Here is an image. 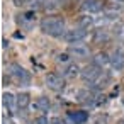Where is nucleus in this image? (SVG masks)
I'll use <instances>...</instances> for the list:
<instances>
[{"label":"nucleus","mask_w":124,"mask_h":124,"mask_svg":"<svg viewBox=\"0 0 124 124\" xmlns=\"http://www.w3.org/2000/svg\"><path fill=\"white\" fill-rule=\"evenodd\" d=\"M122 104H124V99H122Z\"/></svg>","instance_id":"obj_27"},{"label":"nucleus","mask_w":124,"mask_h":124,"mask_svg":"<svg viewBox=\"0 0 124 124\" xmlns=\"http://www.w3.org/2000/svg\"><path fill=\"white\" fill-rule=\"evenodd\" d=\"M116 2H124V0H116Z\"/></svg>","instance_id":"obj_26"},{"label":"nucleus","mask_w":124,"mask_h":124,"mask_svg":"<svg viewBox=\"0 0 124 124\" xmlns=\"http://www.w3.org/2000/svg\"><path fill=\"white\" fill-rule=\"evenodd\" d=\"M34 109H38V110H41V112H48V110L51 109L49 99H48V97H39V99L36 100V104H34Z\"/></svg>","instance_id":"obj_16"},{"label":"nucleus","mask_w":124,"mask_h":124,"mask_svg":"<svg viewBox=\"0 0 124 124\" xmlns=\"http://www.w3.org/2000/svg\"><path fill=\"white\" fill-rule=\"evenodd\" d=\"M2 104H4V107L9 110V112H12L16 107H17V102H16V95H12L10 92H5L4 95H2Z\"/></svg>","instance_id":"obj_11"},{"label":"nucleus","mask_w":124,"mask_h":124,"mask_svg":"<svg viewBox=\"0 0 124 124\" xmlns=\"http://www.w3.org/2000/svg\"><path fill=\"white\" fill-rule=\"evenodd\" d=\"M17 24L26 31L32 29L34 24H36V10H27V12L17 16Z\"/></svg>","instance_id":"obj_4"},{"label":"nucleus","mask_w":124,"mask_h":124,"mask_svg":"<svg viewBox=\"0 0 124 124\" xmlns=\"http://www.w3.org/2000/svg\"><path fill=\"white\" fill-rule=\"evenodd\" d=\"M36 124H49V119H48L46 116H39V117L36 119Z\"/></svg>","instance_id":"obj_23"},{"label":"nucleus","mask_w":124,"mask_h":124,"mask_svg":"<svg viewBox=\"0 0 124 124\" xmlns=\"http://www.w3.org/2000/svg\"><path fill=\"white\" fill-rule=\"evenodd\" d=\"M39 27L44 34L53 36V38H61L66 34L65 31V19L60 16H48L39 22Z\"/></svg>","instance_id":"obj_1"},{"label":"nucleus","mask_w":124,"mask_h":124,"mask_svg":"<svg viewBox=\"0 0 124 124\" xmlns=\"http://www.w3.org/2000/svg\"><path fill=\"white\" fill-rule=\"evenodd\" d=\"M102 9H104L102 0H83L82 4V10L87 14H99Z\"/></svg>","instance_id":"obj_8"},{"label":"nucleus","mask_w":124,"mask_h":124,"mask_svg":"<svg viewBox=\"0 0 124 124\" xmlns=\"http://www.w3.org/2000/svg\"><path fill=\"white\" fill-rule=\"evenodd\" d=\"M48 4V0H31V10H39V9H44Z\"/></svg>","instance_id":"obj_18"},{"label":"nucleus","mask_w":124,"mask_h":124,"mask_svg":"<svg viewBox=\"0 0 124 124\" xmlns=\"http://www.w3.org/2000/svg\"><path fill=\"white\" fill-rule=\"evenodd\" d=\"M68 116H70L71 122H75V124H85L88 121V112H85V110H73Z\"/></svg>","instance_id":"obj_12"},{"label":"nucleus","mask_w":124,"mask_h":124,"mask_svg":"<svg viewBox=\"0 0 124 124\" xmlns=\"http://www.w3.org/2000/svg\"><path fill=\"white\" fill-rule=\"evenodd\" d=\"M119 124H124V119H121V121H119Z\"/></svg>","instance_id":"obj_24"},{"label":"nucleus","mask_w":124,"mask_h":124,"mask_svg":"<svg viewBox=\"0 0 124 124\" xmlns=\"http://www.w3.org/2000/svg\"><path fill=\"white\" fill-rule=\"evenodd\" d=\"M100 75H102V68H99V66H95V65H87L83 70H82V73H80V78L85 82V83H95L99 78H100Z\"/></svg>","instance_id":"obj_2"},{"label":"nucleus","mask_w":124,"mask_h":124,"mask_svg":"<svg viewBox=\"0 0 124 124\" xmlns=\"http://www.w3.org/2000/svg\"><path fill=\"white\" fill-rule=\"evenodd\" d=\"M92 24H93V17H90V16H82L78 19V27H82V29H88Z\"/></svg>","instance_id":"obj_17"},{"label":"nucleus","mask_w":124,"mask_h":124,"mask_svg":"<svg viewBox=\"0 0 124 124\" xmlns=\"http://www.w3.org/2000/svg\"><path fill=\"white\" fill-rule=\"evenodd\" d=\"M9 70H10V75L21 83V85H27L29 82H31V75H29V71L26 70V68H22L21 65H10L9 66Z\"/></svg>","instance_id":"obj_3"},{"label":"nucleus","mask_w":124,"mask_h":124,"mask_svg":"<svg viewBox=\"0 0 124 124\" xmlns=\"http://www.w3.org/2000/svg\"><path fill=\"white\" fill-rule=\"evenodd\" d=\"M114 34H116L117 38H124V24H122V22H117V24L114 26Z\"/></svg>","instance_id":"obj_19"},{"label":"nucleus","mask_w":124,"mask_h":124,"mask_svg":"<svg viewBox=\"0 0 124 124\" xmlns=\"http://www.w3.org/2000/svg\"><path fill=\"white\" fill-rule=\"evenodd\" d=\"M85 36H87V29L77 27V29H70V31H66V34H65L63 38H65L66 43H70V44H77V43L83 41Z\"/></svg>","instance_id":"obj_6"},{"label":"nucleus","mask_w":124,"mask_h":124,"mask_svg":"<svg viewBox=\"0 0 124 124\" xmlns=\"http://www.w3.org/2000/svg\"><path fill=\"white\" fill-rule=\"evenodd\" d=\"M109 63H110V56H109L107 53L100 51V53H97V54L93 56V63H92V65L102 68V66H105V65H109Z\"/></svg>","instance_id":"obj_14"},{"label":"nucleus","mask_w":124,"mask_h":124,"mask_svg":"<svg viewBox=\"0 0 124 124\" xmlns=\"http://www.w3.org/2000/svg\"><path fill=\"white\" fill-rule=\"evenodd\" d=\"M110 66L116 70V71H119V70H122L124 68V49L122 48H116L110 54Z\"/></svg>","instance_id":"obj_7"},{"label":"nucleus","mask_w":124,"mask_h":124,"mask_svg":"<svg viewBox=\"0 0 124 124\" xmlns=\"http://www.w3.org/2000/svg\"><path fill=\"white\" fill-rule=\"evenodd\" d=\"M49 124H66V121L63 117H60V116H54V117L49 119Z\"/></svg>","instance_id":"obj_22"},{"label":"nucleus","mask_w":124,"mask_h":124,"mask_svg":"<svg viewBox=\"0 0 124 124\" xmlns=\"http://www.w3.org/2000/svg\"><path fill=\"white\" fill-rule=\"evenodd\" d=\"M80 73H82V70L78 68V65H75V63H70V65L65 68V71H63V77H65V78H77Z\"/></svg>","instance_id":"obj_15"},{"label":"nucleus","mask_w":124,"mask_h":124,"mask_svg":"<svg viewBox=\"0 0 124 124\" xmlns=\"http://www.w3.org/2000/svg\"><path fill=\"white\" fill-rule=\"evenodd\" d=\"M12 4L16 7H27V5H31V0H12Z\"/></svg>","instance_id":"obj_21"},{"label":"nucleus","mask_w":124,"mask_h":124,"mask_svg":"<svg viewBox=\"0 0 124 124\" xmlns=\"http://www.w3.org/2000/svg\"><path fill=\"white\" fill-rule=\"evenodd\" d=\"M56 61L58 63H70V54L68 53H60L56 56Z\"/></svg>","instance_id":"obj_20"},{"label":"nucleus","mask_w":124,"mask_h":124,"mask_svg":"<svg viewBox=\"0 0 124 124\" xmlns=\"http://www.w3.org/2000/svg\"><path fill=\"white\" fill-rule=\"evenodd\" d=\"M56 2H66V0H56Z\"/></svg>","instance_id":"obj_25"},{"label":"nucleus","mask_w":124,"mask_h":124,"mask_svg":"<svg viewBox=\"0 0 124 124\" xmlns=\"http://www.w3.org/2000/svg\"><path fill=\"white\" fill-rule=\"evenodd\" d=\"M16 102H17V109H19V110H24V109H27L29 104H31V95H29L27 92H21V93L16 95Z\"/></svg>","instance_id":"obj_10"},{"label":"nucleus","mask_w":124,"mask_h":124,"mask_svg":"<svg viewBox=\"0 0 124 124\" xmlns=\"http://www.w3.org/2000/svg\"><path fill=\"white\" fill-rule=\"evenodd\" d=\"M44 82H46V87L51 88V90H54V92H60V90L65 88V80L58 73H48L46 78H44Z\"/></svg>","instance_id":"obj_5"},{"label":"nucleus","mask_w":124,"mask_h":124,"mask_svg":"<svg viewBox=\"0 0 124 124\" xmlns=\"http://www.w3.org/2000/svg\"><path fill=\"white\" fill-rule=\"evenodd\" d=\"M70 53H71L75 58H87V56H88V48L77 43V44H71V46H70Z\"/></svg>","instance_id":"obj_13"},{"label":"nucleus","mask_w":124,"mask_h":124,"mask_svg":"<svg viewBox=\"0 0 124 124\" xmlns=\"http://www.w3.org/2000/svg\"><path fill=\"white\" fill-rule=\"evenodd\" d=\"M92 41H93V44L109 43V41H110V34H109V31H105V29H97V31H93Z\"/></svg>","instance_id":"obj_9"}]
</instances>
